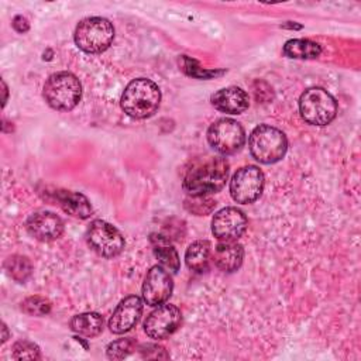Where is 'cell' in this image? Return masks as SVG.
Here are the masks:
<instances>
[{
  "label": "cell",
  "mask_w": 361,
  "mask_h": 361,
  "mask_svg": "<svg viewBox=\"0 0 361 361\" xmlns=\"http://www.w3.org/2000/svg\"><path fill=\"white\" fill-rule=\"evenodd\" d=\"M322 54V47L310 39H289L283 45V55L295 59H312Z\"/></svg>",
  "instance_id": "cell-21"
},
{
  "label": "cell",
  "mask_w": 361,
  "mask_h": 361,
  "mask_svg": "<svg viewBox=\"0 0 361 361\" xmlns=\"http://www.w3.org/2000/svg\"><path fill=\"white\" fill-rule=\"evenodd\" d=\"M140 353L144 358H168L169 355L165 353V348L157 344H145L141 345Z\"/></svg>",
  "instance_id": "cell-28"
},
{
  "label": "cell",
  "mask_w": 361,
  "mask_h": 361,
  "mask_svg": "<svg viewBox=\"0 0 361 361\" xmlns=\"http://www.w3.org/2000/svg\"><path fill=\"white\" fill-rule=\"evenodd\" d=\"M182 69H183L188 75L195 76V78H199V79H207V78H210V76H216V75H221V73H223V71H221V72L204 71V69H202V68L197 66L196 61L188 58L186 55L182 56Z\"/></svg>",
  "instance_id": "cell-27"
},
{
  "label": "cell",
  "mask_w": 361,
  "mask_h": 361,
  "mask_svg": "<svg viewBox=\"0 0 361 361\" xmlns=\"http://www.w3.org/2000/svg\"><path fill=\"white\" fill-rule=\"evenodd\" d=\"M216 206V202L207 196H190L185 200V207L197 214V216H203L210 213Z\"/></svg>",
  "instance_id": "cell-26"
},
{
  "label": "cell",
  "mask_w": 361,
  "mask_h": 361,
  "mask_svg": "<svg viewBox=\"0 0 361 361\" xmlns=\"http://www.w3.org/2000/svg\"><path fill=\"white\" fill-rule=\"evenodd\" d=\"M265 178L262 171L255 165H247L233 175L230 180V195L241 204L254 203L262 195Z\"/></svg>",
  "instance_id": "cell-8"
},
{
  "label": "cell",
  "mask_w": 361,
  "mask_h": 361,
  "mask_svg": "<svg viewBox=\"0 0 361 361\" xmlns=\"http://www.w3.org/2000/svg\"><path fill=\"white\" fill-rule=\"evenodd\" d=\"M248 148L258 162L275 164L285 157L288 140L279 128L268 124H259L250 134Z\"/></svg>",
  "instance_id": "cell-3"
},
{
  "label": "cell",
  "mask_w": 361,
  "mask_h": 361,
  "mask_svg": "<svg viewBox=\"0 0 361 361\" xmlns=\"http://www.w3.org/2000/svg\"><path fill=\"white\" fill-rule=\"evenodd\" d=\"M11 357L14 360H39V347L31 341L20 340L11 348Z\"/></svg>",
  "instance_id": "cell-24"
},
{
  "label": "cell",
  "mask_w": 361,
  "mask_h": 361,
  "mask_svg": "<svg viewBox=\"0 0 361 361\" xmlns=\"http://www.w3.org/2000/svg\"><path fill=\"white\" fill-rule=\"evenodd\" d=\"M55 197L59 203V206L71 216L78 219H87L90 217L93 209L89 202V199L79 193V192H71V190H56Z\"/></svg>",
  "instance_id": "cell-18"
},
{
  "label": "cell",
  "mask_w": 361,
  "mask_h": 361,
  "mask_svg": "<svg viewBox=\"0 0 361 361\" xmlns=\"http://www.w3.org/2000/svg\"><path fill=\"white\" fill-rule=\"evenodd\" d=\"M3 333H4V334H3V338H1V341L4 343V341L7 340V327H6V324H3Z\"/></svg>",
  "instance_id": "cell-30"
},
{
  "label": "cell",
  "mask_w": 361,
  "mask_h": 361,
  "mask_svg": "<svg viewBox=\"0 0 361 361\" xmlns=\"http://www.w3.org/2000/svg\"><path fill=\"white\" fill-rule=\"evenodd\" d=\"M141 298L131 295L124 298L114 309L111 317L109 319V329L114 334H123L131 330L140 320L142 313Z\"/></svg>",
  "instance_id": "cell-13"
},
{
  "label": "cell",
  "mask_w": 361,
  "mask_h": 361,
  "mask_svg": "<svg viewBox=\"0 0 361 361\" xmlns=\"http://www.w3.org/2000/svg\"><path fill=\"white\" fill-rule=\"evenodd\" d=\"M135 347V343L133 338H120L107 345L106 354L110 360H123L127 357Z\"/></svg>",
  "instance_id": "cell-25"
},
{
  "label": "cell",
  "mask_w": 361,
  "mask_h": 361,
  "mask_svg": "<svg viewBox=\"0 0 361 361\" xmlns=\"http://www.w3.org/2000/svg\"><path fill=\"white\" fill-rule=\"evenodd\" d=\"M21 310L30 316H44L51 310V302L42 296H30L21 302Z\"/></svg>",
  "instance_id": "cell-23"
},
{
  "label": "cell",
  "mask_w": 361,
  "mask_h": 361,
  "mask_svg": "<svg viewBox=\"0 0 361 361\" xmlns=\"http://www.w3.org/2000/svg\"><path fill=\"white\" fill-rule=\"evenodd\" d=\"M173 290V281L169 272L161 267L154 265L145 275L142 283V299L149 306H159L165 303Z\"/></svg>",
  "instance_id": "cell-12"
},
{
  "label": "cell",
  "mask_w": 361,
  "mask_h": 361,
  "mask_svg": "<svg viewBox=\"0 0 361 361\" xmlns=\"http://www.w3.org/2000/svg\"><path fill=\"white\" fill-rule=\"evenodd\" d=\"M230 165L224 158L206 157L197 159L186 171L182 182L189 196H207L219 192L228 178Z\"/></svg>",
  "instance_id": "cell-1"
},
{
  "label": "cell",
  "mask_w": 361,
  "mask_h": 361,
  "mask_svg": "<svg viewBox=\"0 0 361 361\" xmlns=\"http://www.w3.org/2000/svg\"><path fill=\"white\" fill-rule=\"evenodd\" d=\"M149 243L152 245L154 254L159 261V265L164 267L168 272H178L180 262H179V257L176 250L173 248V245L171 244L169 238L164 234H158V233H152L149 235Z\"/></svg>",
  "instance_id": "cell-17"
},
{
  "label": "cell",
  "mask_w": 361,
  "mask_h": 361,
  "mask_svg": "<svg viewBox=\"0 0 361 361\" xmlns=\"http://www.w3.org/2000/svg\"><path fill=\"white\" fill-rule=\"evenodd\" d=\"M299 111L306 123L327 126L337 114V102L323 87H310L300 94Z\"/></svg>",
  "instance_id": "cell-6"
},
{
  "label": "cell",
  "mask_w": 361,
  "mask_h": 361,
  "mask_svg": "<svg viewBox=\"0 0 361 361\" xmlns=\"http://www.w3.org/2000/svg\"><path fill=\"white\" fill-rule=\"evenodd\" d=\"M4 268L7 271V274L16 281V282H25L31 274H32V265L30 262V259L24 255H11L6 259L4 262Z\"/></svg>",
  "instance_id": "cell-22"
},
{
  "label": "cell",
  "mask_w": 361,
  "mask_h": 361,
  "mask_svg": "<svg viewBox=\"0 0 361 361\" xmlns=\"http://www.w3.org/2000/svg\"><path fill=\"white\" fill-rule=\"evenodd\" d=\"M75 44L87 54L106 51L114 39L113 24L103 17H87L78 23L75 28Z\"/></svg>",
  "instance_id": "cell-5"
},
{
  "label": "cell",
  "mask_w": 361,
  "mask_h": 361,
  "mask_svg": "<svg viewBox=\"0 0 361 361\" xmlns=\"http://www.w3.org/2000/svg\"><path fill=\"white\" fill-rule=\"evenodd\" d=\"M25 227L30 235L39 241H54L63 233L62 219L58 214L47 210L32 213L28 217Z\"/></svg>",
  "instance_id": "cell-14"
},
{
  "label": "cell",
  "mask_w": 361,
  "mask_h": 361,
  "mask_svg": "<svg viewBox=\"0 0 361 361\" xmlns=\"http://www.w3.org/2000/svg\"><path fill=\"white\" fill-rule=\"evenodd\" d=\"M207 141L219 154L233 155L243 148L245 133L238 121L224 117L210 124L207 130Z\"/></svg>",
  "instance_id": "cell-7"
},
{
  "label": "cell",
  "mask_w": 361,
  "mask_h": 361,
  "mask_svg": "<svg viewBox=\"0 0 361 361\" xmlns=\"http://www.w3.org/2000/svg\"><path fill=\"white\" fill-rule=\"evenodd\" d=\"M244 258V248L237 241H220L212 254L214 265L224 272L237 271Z\"/></svg>",
  "instance_id": "cell-16"
},
{
  "label": "cell",
  "mask_w": 361,
  "mask_h": 361,
  "mask_svg": "<svg viewBox=\"0 0 361 361\" xmlns=\"http://www.w3.org/2000/svg\"><path fill=\"white\" fill-rule=\"evenodd\" d=\"M210 259H212L210 243L206 240H199L192 243L185 252V262L188 268L197 274L207 271Z\"/></svg>",
  "instance_id": "cell-19"
},
{
  "label": "cell",
  "mask_w": 361,
  "mask_h": 361,
  "mask_svg": "<svg viewBox=\"0 0 361 361\" xmlns=\"http://www.w3.org/2000/svg\"><path fill=\"white\" fill-rule=\"evenodd\" d=\"M42 96L52 109L69 111L79 103L82 97V86L73 73L56 72L47 79Z\"/></svg>",
  "instance_id": "cell-4"
},
{
  "label": "cell",
  "mask_w": 361,
  "mask_h": 361,
  "mask_svg": "<svg viewBox=\"0 0 361 361\" xmlns=\"http://www.w3.org/2000/svg\"><path fill=\"white\" fill-rule=\"evenodd\" d=\"M180 320V310L175 305L162 303L147 316L144 331L154 340H164L179 327Z\"/></svg>",
  "instance_id": "cell-10"
},
{
  "label": "cell",
  "mask_w": 361,
  "mask_h": 361,
  "mask_svg": "<svg viewBox=\"0 0 361 361\" xmlns=\"http://www.w3.org/2000/svg\"><path fill=\"white\" fill-rule=\"evenodd\" d=\"M161 103V90L155 82L147 78L131 80L121 94V109L133 118L152 116Z\"/></svg>",
  "instance_id": "cell-2"
},
{
  "label": "cell",
  "mask_w": 361,
  "mask_h": 361,
  "mask_svg": "<svg viewBox=\"0 0 361 361\" xmlns=\"http://www.w3.org/2000/svg\"><path fill=\"white\" fill-rule=\"evenodd\" d=\"M248 220L237 207H224L214 213L212 233L220 241H237L247 230Z\"/></svg>",
  "instance_id": "cell-11"
},
{
  "label": "cell",
  "mask_w": 361,
  "mask_h": 361,
  "mask_svg": "<svg viewBox=\"0 0 361 361\" xmlns=\"http://www.w3.org/2000/svg\"><path fill=\"white\" fill-rule=\"evenodd\" d=\"M71 329L79 336L94 337L103 330V316L96 312H86L72 317Z\"/></svg>",
  "instance_id": "cell-20"
},
{
  "label": "cell",
  "mask_w": 361,
  "mask_h": 361,
  "mask_svg": "<svg viewBox=\"0 0 361 361\" xmlns=\"http://www.w3.org/2000/svg\"><path fill=\"white\" fill-rule=\"evenodd\" d=\"M3 89H4V99H3V104H4L6 100H7V86H6L4 82H3Z\"/></svg>",
  "instance_id": "cell-31"
},
{
  "label": "cell",
  "mask_w": 361,
  "mask_h": 361,
  "mask_svg": "<svg viewBox=\"0 0 361 361\" xmlns=\"http://www.w3.org/2000/svg\"><path fill=\"white\" fill-rule=\"evenodd\" d=\"M212 104L214 109L228 113V114H241L250 106L248 94L237 86H228L217 90L212 96Z\"/></svg>",
  "instance_id": "cell-15"
},
{
  "label": "cell",
  "mask_w": 361,
  "mask_h": 361,
  "mask_svg": "<svg viewBox=\"0 0 361 361\" xmlns=\"http://www.w3.org/2000/svg\"><path fill=\"white\" fill-rule=\"evenodd\" d=\"M13 27H14V30H16L17 32H25V31H28L30 24H28V21H27L25 17H23V16H16L14 20H13Z\"/></svg>",
  "instance_id": "cell-29"
},
{
  "label": "cell",
  "mask_w": 361,
  "mask_h": 361,
  "mask_svg": "<svg viewBox=\"0 0 361 361\" xmlns=\"http://www.w3.org/2000/svg\"><path fill=\"white\" fill-rule=\"evenodd\" d=\"M86 240L90 248L104 258L117 257L124 248L121 233L104 220H93L86 231Z\"/></svg>",
  "instance_id": "cell-9"
}]
</instances>
